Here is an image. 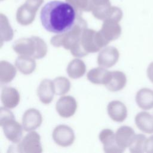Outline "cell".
Returning a JSON list of instances; mask_svg holds the SVG:
<instances>
[{"label": "cell", "mask_w": 153, "mask_h": 153, "mask_svg": "<svg viewBox=\"0 0 153 153\" xmlns=\"http://www.w3.org/2000/svg\"><path fill=\"white\" fill-rule=\"evenodd\" d=\"M40 19L46 30L57 34L69 32L75 26L76 12L69 2L54 0L42 8Z\"/></svg>", "instance_id": "cell-1"}, {"label": "cell", "mask_w": 153, "mask_h": 153, "mask_svg": "<svg viewBox=\"0 0 153 153\" xmlns=\"http://www.w3.org/2000/svg\"><path fill=\"white\" fill-rule=\"evenodd\" d=\"M13 49L20 56H30L35 59L43 58L47 53L45 42L37 36L16 41L13 45Z\"/></svg>", "instance_id": "cell-2"}, {"label": "cell", "mask_w": 153, "mask_h": 153, "mask_svg": "<svg viewBox=\"0 0 153 153\" xmlns=\"http://www.w3.org/2000/svg\"><path fill=\"white\" fill-rule=\"evenodd\" d=\"M82 32L76 23L74 27L69 32L54 36L51 39V44L56 47L62 46L66 50H71L80 42Z\"/></svg>", "instance_id": "cell-3"}, {"label": "cell", "mask_w": 153, "mask_h": 153, "mask_svg": "<svg viewBox=\"0 0 153 153\" xmlns=\"http://www.w3.org/2000/svg\"><path fill=\"white\" fill-rule=\"evenodd\" d=\"M81 42L82 47L88 53L97 52L108 44L100 32H96L92 30L83 31Z\"/></svg>", "instance_id": "cell-4"}, {"label": "cell", "mask_w": 153, "mask_h": 153, "mask_svg": "<svg viewBox=\"0 0 153 153\" xmlns=\"http://www.w3.org/2000/svg\"><path fill=\"white\" fill-rule=\"evenodd\" d=\"M16 144L17 152L21 153H39L42 151L40 136L35 131H30Z\"/></svg>", "instance_id": "cell-5"}, {"label": "cell", "mask_w": 153, "mask_h": 153, "mask_svg": "<svg viewBox=\"0 0 153 153\" xmlns=\"http://www.w3.org/2000/svg\"><path fill=\"white\" fill-rule=\"evenodd\" d=\"M54 141L59 146L67 147L72 145L75 140V134L69 126L61 124L56 127L53 131Z\"/></svg>", "instance_id": "cell-6"}, {"label": "cell", "mask_w": 153, "mask_h": 153, "mask_svg": "<svg viewBox=\"0 0 153 153\" xmlns=\"http://www.w3.org/2000/svg\"><path fill=\"white\" fill-rule=\"evenodd\" d=\"M99 138L102 143L103 150L107 153H121L125 151L120 147L115 140L114 132L109 128L103 129L99 134Z\"/></svg>", "instance_id": "cell-7"}, {"label": "cell", "mask_w": 153, "mask_h": 153, "mask_svg": "<svg viewBox=\"0 0 153 153\" xmlns=\"http://www.w3.org/2000/svg\"><path fill=\"white\" fill-rule=\"evenodd\" d=\"M56 109L60 117L69 118L75 113L77 109V102L72 96H63L57 100Z\"/></svg>", "instance_id": "cell-8"}, {"label": "cell", "mask_w": 153, "mask_h": 153, "mask_svg": "<svg viewBox=\"0 0 153 153\" xmlns=\"http://www.w3.org/2000/svg\"><path fill=\"white\" fill-rule=\"evenodd\" d=\"M119 57V51L115 47L112 46L106 47L99 53L97 63L101 67L109 68L117 63Z\"/></svg>", "instance_id": "cell-9"}, {"label": "cell", "mask_w": 153, "mask_h": 153, "mask_svg": "<svg viewBox=\"0 0 153 153\" xmlns=\"http://www.w3.org/2000/svg\"><path fill=\"white\" fill-rule=\"evenodd\" d=\"M7 139L14 143H17L22 139L23 126L15 119L10 120L1 126Z\"/></svg>", "instance_id": "cell-10"}, {"label": "cell", "mask_w": 153, "mask_h": 153, "mask_svg": "<svg viewBox=\"0 0 153 153\" xmlns=\"http://www.w3.org/2000/svg\"><path fill=\"white\" fill-rule=\"evenodd\" d=\"M42 121L40 112L34 108L26 110L22 117V126L26 131H33L39 127Z\"/></svg>", "instance_id": "cell-11"}, {"label": "cell", "mask_w": 153, "mask_h": 153, "mask_svg": "<svg viewBox=\"0 0 153 153\" xmlns=\"http://www.w3.org/2000/svg\"><path fill=\"white\" fill-rule=\"evenodd\" d=\"M108 114L114 121L123 122L127 116V109L126 105L119 100H113L109 102L107 106Z\"/></svg>", "instance_id": "cell-12"}, {"label": "cell", "mask_w": 153, "mask_h": 153, "mask_svg": "<svg viewBox=\"0 0 153 153\" xmlns=\"http://www.w3.org/2000/svg\"><path fill=\"white\" fill-rule=\"evenodd\" d=\"M54 94L53 82L48 79H43L40 82L37 90L40 101L44 104H48L53 100Z\"/></svg>", "instance_id": "cell-13"}, {"label": "cell", "mask_w": 153, "mask_h": 153, "mask_svg": "<svg viewBox=\"0 0 153 153\" xmlns=\"http://www.w3.org/2000/svg\"><path fill=\"white\" fill-rule=\"evenodd\" d=\"M135 135L136 134L133 129L127 126L120 127L115 133L117 143L120 147L124 149L130 146Z\"/></svg>", "instance_id": "cell-14"}, {"label": "cell", "mask_w": 153, "mask_h": 153, "mask_svg": "<svg viewBox=\"0 0 153 153\" xmlns=\"http://www.w3.org/2000/svg\"><path fill=\"white\" fill-rule=\"evenodd\" d=\"M1 99L5 107L12 109L17 106L20 102V97L19 93L15 88L5 87L2 90Z\"/></svg>", "instance_id": "cell-15"}, {"label": "cell", "mask_w": 153, "mask_h": 153, "mask_svg": "<svg viewBox=\"0 0 153 153\" xmlns=\"http://www.w3.org/2000/svg\"><path fill=\"white\" fill-rule=\"evenodd\" d=\"M87 77L93 84L105 85L111 79V72L103 67L100 66L90 70L87 74Z\"/></svg>", "instance_id": "cell-16"}, {"label": "cell", "mask_w": 153, "mask_h": 153, "mask_svg": "<svg viewBox=\"0 0 153 153\" xmlns=\"http://www.w3.org/2000/svg\"><path fill=\"white\" fill-rule=\"evenodd\" d=\"M137 128L147 134L153 133V117L148 112L142 111L138 113L134 118Z\"/></svg>", "instance_id": "cell-17"}, {"label": "cell", "mask_w": 153, "mask_h": 153, "mask_svg": "<svg viewBox=\"0 0 153 153\" xmlns=\"http://www.w3.org/2000/svg\"><path fill=\"white\" fill-rule=\"evenodd\" d=\"M136 102L138 106L143 110L153 108V91L148 88L139 90L136 95Z\"/></svg>", "instance_id": "cell-18"}, {"label": "cell", "mask_w": 153, "mask_h": 153, "mask_svg": "<svg viewBox=\"0 0 153 153\" xmlns=\"http://www.w3.org/2000/svg\"><path fill=\"white\" fill-rule=\"evenodd\" d=\"M126 74L121 71H111V77L105 87L111 91H118L122 90L126 84Z\"/></svg>", "instance_id": "cell-19"}, {"label": "cell", "mask_w": 153, "mask_h": 153, "mask_svg": "<svg viewBox=\"0 0 153 153\" xmlns=\"http://www.w3.org/2000/svg\"><path fill=\"white\" fill-rule=\"evenodd\" d=\"M15 65L17 69L25 75L32 74L36 68L35 59L26 56H19L16 60Z\"/></svg>", "instance_id": "cell-20"}, {"label": "cell", "mask_w": 153, "mask_h": 153, "mask_svg": "<svg viewBox=\"0 0 153 153\" xmlns=\"http://www.w3.org/2000/svg\"><path fill=\"white\" fill-rule=\"evenodd\" d=\"M66 71L70 78L77 79L82 77L85 74L86 66L82 60L79 59H75L69 62L67 66Z\"/></svg>", "instance_id": "cell-21"}, {"label": "cell", "mask_w": 153, "mask_h": 153, "mask_svg": "<svg viewBox=\"0 0 153 153\" xmlns=\"http://www.w3.org/2000/svg\"><path fill=\"white\" fill-rule=\"evenodd\" d=\"M16 75V68L5 60L0 62V81L2 84L11 82Z\"/></svg>", "instance_id": "cell-22"}, {"label": "cell", "mask_w": 153, "mask_h": 153, "mask_svg": "<svg viewBox=\"0 0 153 153\" xmlns=\"http://www.w3.org/2000/svg\"><path fill=\"white\" fill-rule=\"evenodd\" d=\"M102 36L105 41L109 43V42L117 39L121 34V28L118 25H106L103 29L100 32Z\"/></svg>", "instance_id": "cell-23"}, {"label": "cell", "mask_w": 153, "mask_h": 153, "mask_svg": "<svg viewBox=\"0 0 153 153\" xmlns=\"http://www.w3.org/2000/svg\"><path fill=\"white\" fill-rule=\"evenodd\" d=\"M55 94L59 96H63L67 93L71 88L69 80L64 76H58L53 81Z\"/></svg>", "instance_id": "cell-24"}, {"label": "cell", "mask_w": 153, "mask_h": 153, "mask_svg": "<svg viewBox=\"0 0 153 153\" xmlns=\"http://www.w3.org/2000/svg\"><path fill=\"white\" fill-rule=\"evenodd\" d=\"M146 139V136L143 134H137L130 145L129 150L132 153H142L145 152L144 146Z\"/></svg>", "instance_id": "cell-25"}, {"label": "cell", "mask_w": 153, "mask_h": 153, "mask_svg": "<svg viewBox=\"0 0 153 153\" xmlns=\"http://www.w3.org/2000/svg\"><path fill=\"white\" fill-rule=\"evenodd\" d=\"M15 119L13 113L6 107H1L0 109V126H1L5 123Z\"/></svg>", "instance_id": "cell-26"}, {"label": "cell", "mask_w": 153, "mask_h": 153, "mask_svg": "<svg viewBox=\"0 0 153 153\" xmlns=\"http://www.w3.org/2000/svg\"><path fill=\"white\" fill-rule=\"evenodd\" d=\"M144 151L148 153H153V135L146 138L145 142Z\"/></svg>", "instance_id": "cell-27"}, {"label": "cell", "mask_w": 153, "mask_h": 153, "mask_svg": "<svg viewBox=\"0 0 153 153\" xmlns=\"http://www.w3.org/2000/svg\"><path fill=\"white\" fill-rule=\"evenodd\" d=\"M146 74L149 80L153 83V62H151L148 66Z\"/></svg>", "instance_id": "cell-28"}]
</instances>
